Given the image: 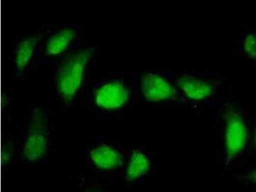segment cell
Here are the masks:
<instances>
[{
    "label": "cell",
    "instance_id": "6da1fadb",
    "mask_svg": "<svg viewBox=\"0 0 256 192\" xmlns=\"http://www.w3.org/2000/svg\"><path fill=\"white\" fill-rule=\"evenodd\" d=\"M98 49L82 43L54 64L52 86L62 105L72 106L88 88L95 64Z\"/></svg>",
    "mask_w": 256,
    "mask_h": 192
},
{
    "label": "cell",
    "instance_id": "7a4b0ae2",
    "mask_svg": "<svg viewBox=\"0 0 256 192\" xmlns=\"http://www.w3.org/2000/svg\"><path fill=\"white\" fill-rule=\"evenodd\" d=\"M52 143L51 110L43 105H33L22 142V154L24 161L30 164L40 162L50 152Z\"/></svg>",
    "mask_w": 256,
    "mask_h": 192
},
{
    "label": "cell",
    "instance_id": "3957f363",
    "mask_svg": "<svg viewBox=\"0 0 256 192\" xmlns=\"http://www.w3.org/2000/svg\"><path fill=\"white\" fill-rule=\"evenodd\" d=\"M86 95L88 104L93 110L114 114L126 108L134 92L132 84L124 78L112 74L94 83Z\"/></svg>",
    "mask_w": 256,
    "mask_h": 192
},
{
    "label": "cell",
    "instance_id": "277c9868",
    "mask_svg": "<svg viewBox=\"0 0 256 192\" xmlns=\"http://www.w3.org/2000/svg\"><path fill=\"white\" fill-rule=\"evenodd\" d=\"M84 28L78 22L64 24L56 28H48L41 46L40 62L54 64L60 59L81 44Z\"/></svg>",
    "mask_w": 256,
    "mask_h": 192
},
{
    "label": "cell",
    "instance_id": "5b68a950",
    "mask_svg": "<svg viewBox=\"0 0 256 192\" xmlns=\"http://www.w3.org/2000/svg\"><path fill=\"white\" fill-rule=\"evenodd\" d=\"M46 34L45 29L16 40L12 47V70L18 78H28L40 61L41 46Z\"/></svg>",
    "mask_w": 256,
    "mask_h": 192
},
{
    "label": "cell",
    "instance_id": "8992f818",
    "mask_svg": "<svg viewBox=\"0 0 256 192\" xmlns=\"http://www.w3.org/2000/svg\"><path fill=\"white\" fill-rule=\"evenodd\" d=\"M224 142L226 164L243 152L248 138L244 116L237 108L230 106L224 114Z\"/></svg>",
    "mask_w": 256,
    "mask_h": 192
},
{
    "label": "cell",
    "instance_id": "52a82bcc",
    "mask_svg": "<svg viewBox=\"0 0 256 192\" xmlns=\"http://www.w3.org/2000/svg\"><path fill=\"white\" fill-rule=\"evenodd\" d=\"M140 89L144 100L148 102L185 100L172 84L156 73H144L141 78Z\"/></svg>",
    "mask_w": 256,
    "mask_h": 192
},
{
    "label": "cell",
    "instance_id": "ba28073f",
    "mask_svg": "<svg viewBox=\"0 0 256 192\" xmlns=\"http://www.w3.org/2000/svg\"><path fill=\"white\" fill-rule=\"evenodd\" d=\"M178 88L192 100H204L211 98L216 90V84L194 74H184L176 80Z\"/></svg>",
    "mask_w": 256,
    "mask_h": 192
},
{
    "label": "cell",
    "instance_id": "9c48e42d",
    "mask_svg": "<svg viewBox=\"0 0 256 192\" xmlns=\"http://www.w3.org/2000/svg\"><path fill=\"white\" fill-rule=\"evenodd\" d=\"M89 158L95 168L102 170H113L120 168L123 156L114 146L102 143L89 152Z\"/></svg>",
    "mask_w": 256,
    "mask_h": 192
},
{
    "label": "cell",
    "instance_id": "30bf717a",
    "mask_svg": "<svg viewBox=\"0 0 256 192\" xmlns=\"http://www.w3.org/2000/svg\"><path fill=\"white\" fill-rule=\"evenodd\" d=\"M150 168V162L146 154L140 150H134L126 173V180L128 182H134L147 174Z\"/></svg>",
    "mask_w": 256,
    "mask_h": 192
},
{
    "label": "cell",
    "instance_id": "8fae6325",
    "mask_svg": "<svg viewBox=\"0 0 256 192\" xmlns=\"http://www.w3.org/2000/svg\"><path fill=\"white\" fill-rule=\"evenodd\" d=\"M244 54L250 60L256 62V31L249 32L243 40Z\"/></svg>",
    "mask_w": 256,
    "mask_h": 192
},
{
    "label": "cell",
    "instance_id": "7c38bea8",
    "mask_svg": "<svg viewBox=\"0 0 256 192\" xmlns=\"http://www.w3.org/2000/svg\"><path fill=\"white\" fill-rule=\"evenodd\" d=\"M246 179L251 180V182H254L256 184V171L246 176Z\"/></svg>",
    "mask_w": 256,
    "mask_h": 192
},
{
    "label": "cell",
    "instance_id": "4fadbf2b",
    "mask_svg": "<svg viewBox=\"0 0 256 192\" xmlns=\"http://www.w3.org/2000/svg\"><path fill=\"white\" fill-rule=\"evenodd\" d=\"M254 143H255V146H256V127L255 132H254Z\"/></svg>",
    "mask_w": 256,
    "mask_h": 192
},
{
    "label": "cell",
    "instance_id": "5bb4252c",
    "mask_svg": "<svg viewBox=\"0 0 256 192\" xmlns=\"http://www.w3.org/2000/svg\"></svg>",
    "mask_w": 256,
    "mask_h": 192
}]
</instances>
